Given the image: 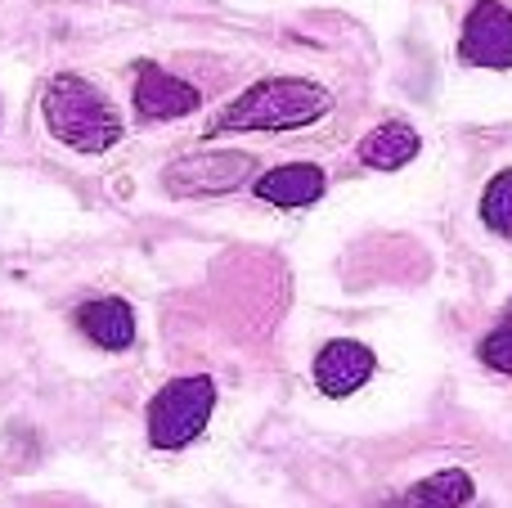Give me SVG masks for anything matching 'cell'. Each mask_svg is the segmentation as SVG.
<instances>
[{"instance_id":"obj_1","label":"cell","mask_w":512,"mask_h":508,"mask_svg":"<svg viewBox=\"0 0 512 508\" xmlns=\"http://www.w3.org/2000/svg\"><path fill=\"white\" fill-rule=\"evenodd\" d=\"M333 108L319 81L306 77H265L248 86L212 126L207 135H225V131H301V126L319 122Z\"/></svg>"},{"instance_id":"obj_2","label":"cell","mask_w":512,"mask_h":508,"mask_svg":"<svg viewBox=\"0 0 512 508\" xmlns=\"http://www.w3.org/2000/svg\"><path fill=\"white\" fill-rule=\"evenodd\" d=\"M45 126L59 144L77 153H108L117 140H122V117L108 104L104 90H95L86 77L77 72H59V77L45 86L41 99Z\"/></svg>"},{"instance_id":"obj_3","label":"cell","mask_w":512,"mask_h":508,"mask_svg":"<svg viewBox=\"0 0 512 508\" xmlns=\"http://www.w3.org/2000/svg\"><path fill=\"white\" fill-rule=\"evenodd\" d=\"M216 414V383L207 374L194 378H171L158 396L149 401L144 428H149L153 450H185L189 441H198L207 432Z\"/></svg>"},{"instance_id":"obj_4","label":"cell","mask_w":512,"mask_h":508,"mask_svg":"<svg viewBox=\"0 0 512 508\" xmlns=\"http://www.w3.org/2000/svg\"><path fill=\"white\" fill-rule=\"evenodd\" d=\"M256 171L252 153L239 149H212V153H185L162 171V185L176 198H207V194H230V189L248 185Z\"/></svg>"},{"instance_id":"obj_5","label":"cell","mask_w":512,"mask_h":508,"mask_svg":"<svg viewBox=\"0 0 512 508\" xmlns=\"http://www.w3.org/2000/svg\"><path fill=\"white\" fill-rule=\"evenodd\" d=\"M459 59L472 68H512V9L504 0H477L463 18Z\"/></svg>"},{"instance_id":"obj_6","label":"cell","mask_w":512,"mask_h":508,"mask_svg":"<svg viewBox=\"0 0 512 508\" xmlns=\"http://www.w3.org/2000/svg\"><path fill=\"white\" fill-rule=\"evenodd\" d=\"M373 369H378V356H373L364 342L333 338L315 356V387L324 396H333V401H342V396H355L364 383H369Z\"/></svg>"},{"instance_id":"obj_7","label":"cell","mask_w":512,"mask_h":508,"mask_svg":"<svg viewBox=\"0 0 512 508\" xmlns=\"http://www.w3.org/2000/svg\"><path fill=\"white\" fill-rule=\"evenodd\" d=\"M198 104H203V95L189 81L162 72L158 63H140L135 68V113L144 122H176V117L194 113Z\"/></svg>"},{"instance_id":"obj_8","label":"cell","mask_w":512,"mask_h":508,"mask_svg":"<svg viewBox=\"0 0 512 508\" xmlns=\"http://www.w3.org/2000/svg\"><path fill=\"white\" fill-rule=\"evenodd\" d=\"M252 189H256V198L270 207H310L324 198L328 176H324V167H315V162H283V167L256 176Z\"/></svg>"},{"instance_id":"obj_9","label":"cell","mask_w":512,"mask_h":508,"mask_svg":"<svg viewBox=\"0 0 512 508\" xmlns=\"http://www.w3.org/2000/svg\"><path fill=\"white\" fill-rule=\"evenodd\" d=\"M77 329L99 351H126L135 342V311L122 297H95V302L77 306Z\"/></svg>"},{"instance_id":"obj_10","label":"cell","mask_w":512,"mask_h":508,"mask_svg":"<svg viewBox=\"0 0 512 508\" xmlns=\"http://www.w3.org/2000/svg\"><path fill=\"white\" fill-rule=\"evenodd\" d=\"M477 504V482L463 468H441V473L423 477L418 486H409L391 508H472Z\"/></svg>"},{"instance_id":"obj_11","label":"cell","mask_w":512,"mask_h":508,"mask_svg":"<svg viewBox=\"0 0 512 508\" xmlns=\"http://www.w3.org/2000/svg\"><path fill=\"white\" fill-rule=\"evenodd\" d=\"M418 149H423V140L409 122H382L360 140V162L373 171H400L405 162L418 158Z\"/></svg>"},{"instance_id":"obj_12","label":"cell","mask_w":512,"mask_h":508,"mask_svg":"<svg viewBox=\"0 0 512 508\" xmlns=\"http://www.w3.org/2000/svg\"><path fill=\"white\" fill-rule=\"evenodd\" d=\"M481 221H486V230H495L499 239H512V167L499 171L486 185V194H481Z\"/></svg>"},{"instance_id":"obj_13","label":"cell","mask_w":512,"mask_h":508,"mask_svg":"<svg viewBox=\"0 0 512 508\" xmlns=\"http://www.w3.org/2000/svg\"><path fill=\"white\" fill-rule=\"evenodd\" d=\"M477 356H481V365H486V369L512 378V302H508V311L499 315L495 329L477 342Z\"/></svg>"}]
</instances>
